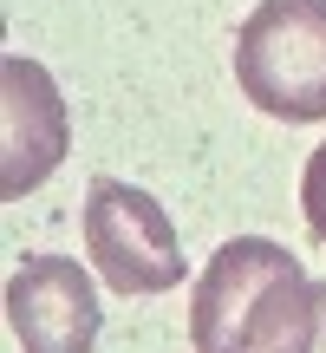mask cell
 I'll return each instance as SVG.
<instances>
[{
	"label": "cell",
	"mask_w": 326,
	"mask_h": 353,
	"mask_svg": "<svg viewBox=\"0 0 326 353\" xmlns=\"http://www.w3.org/2000/svg\"><path fill=\"white\" fill-rule=\"evenodd\" d=\"M320 281L268 236H235L209 255L189 288V347L196 353H314Z\"/></svg>",
	"instance_id": "1"
},
{
	"label": "cell",
	"mask_w": 326,
	"mask_h": 353,
	"mask_svg": "<svg viewBox=\"0 0 326 353\" xmlns=\"http://www.w3.org/2000/svg\"><path fill=\"white\" fill-rule=\"evenodd\" d=\"M301 210H307V229L326 242V144L307 157V176H301Z\"/></svg>",
	"instance_id": "6"
},
{
	"label": "cell",
	"mask_w": 326,
	"mask_h": 353,
	"mask_svg": "<svg viewBox=\"0 0 326 353\" xmlns=\"http://www.w3.org/2000/svg\"><path fill=\"white\" fill-rule=\"evenodd\" d=\"M314 353H326V294H320V341H314Z\"/></svg>",
	"instance_id": "7"
},
{
	"label": "cell",
	"mask_w": 326,
	"mask_h": 353,
	"mask_svg": "<svg viewBox=\"0 0 326 353\" xmlns=\"http://www.w3.org/2000/svg\"><path fill=\"white\" fill-rule=\"evenodd\" d=\"M235 85L268 118L320 125L326 118V0H261L235 33Z\"/></svg>",
	"instance_id": "2"
},
{
	"label": "cell",
	"mask_w": 326,
	"mask_h": 353,
	"mask_svg": "<svg viewBox=\"0 0 326 353\" xmlns=\"http://www.w3.org/2000/svg\"><path fill=\"white\" fill-rule=\"evenodd\" d=\"M98 321V288L72 255H26L7 275V327L20 353H91Z\"/></svg>",
	"instance_id": "5"
},
{
	"label": "cell",
	"mask_w": 326,
	"mask_h": 353,
	"mask_svg": "<svg viewBox=\"0 0 326 353\" xmlns=\"http://www.w3.org/2000/svg\"><path fill=\"white\" fill-rule=\"evenodd\" d=\"M85 255L98 281L118 294H170L183 288V236L151 190L124 176H98L85 196Z\"/></svg>",
	"instance_id": "3"
},
{
	"label": "cell",
	"mask_w": 326,
	"mask_h": 353,
	"mask_svg": "<svg viewBox=\"0 0 326 353\" xmlns=\"http://www.w3.org/2000/svg\"><path fill=\"white\" fill-rule=\"evenodd\" d=\"M72 144V118H65V92L26 52L0 59V196H26L52 170L65 164Z\"/></svg>",
	"instance_id": "4"
}]
</instances>
